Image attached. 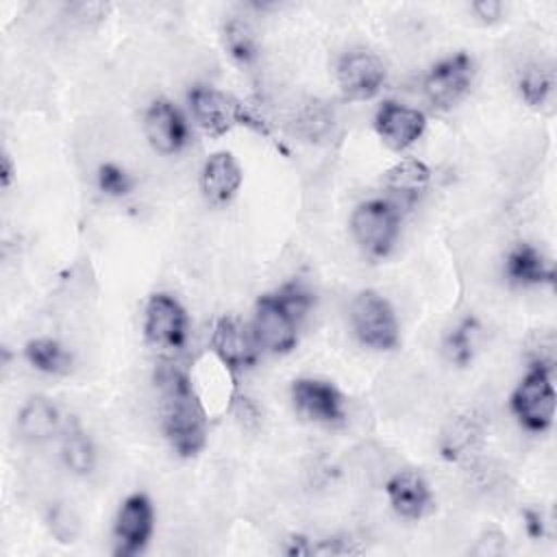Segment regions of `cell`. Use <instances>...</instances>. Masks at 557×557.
<instances>
[{
    "label": "cell",
    "instance_id": "44dd1931",
    "mask_svg": "<svg viewBox=\"0 0 557 557\" xmlns=\"http://www.w3.org/2000/svg\"><path fill=\"white\" fill-rule=\"evenodd\" d=\"M429 168L418 159H403L385 172L387 185L405 196H416L429 183Z\"/></svg>",
    "mask_w": 557,
    "mask_h": 557
},
{
    "label": "cell",
    "instance_id": "d6986e66",
    "mask_svg": "<svg viewBox=\"0 0 557 557\" xmlns=\"http://www.w3.org/2000/svg\"><path fill=\"white\" fill-rule=\"evenodd\" d=\"M24 357L35 370L46 374H67L72 368L70 352L50 337H37L26 342Z\"/></svg>",
    "mask_w": 557,
    "mask_h": 557
},
{
    "label": "cell",
    "instance_id": "484cf974",
    "mask_svg": "<svg viewBox=\"0 0 557 557\" xmlns=\"http://www.w3.org/2000/svg\"><path fill=\"white\" fill-rule=\"evenodd\" d=\"M96 181H98V189L107 196H113V198L128 196L131 189H133L131 174L124 168H120L117 163H102L98 168Z\"/></svg>",
    "mask_w": 557,
    "mask_h": 557
},
{
    "label": "cell",
    "instance_id": "ba28073f",
    "mask_svg": "<svg viewBox=\"0 0 557 557\" xmlns=\"http://www.w3.org/2000/svg\"><path fill=\"white\" fill-rule=\"evenodd\" d=\"M296 324L298 322L283 307L278 296L265 294L257 300L250 331L259 348L274 355H283V352H289L298 342Z\"/></svg>",
    "mask_w": 557,
    "mask_h": 557
},
{
    "label": "cell",
    "instance_id": "e0dca14e",
    "mask_svg": "<svg viewBox=\"0 0 557 557\" xmlns=\"http://www.w3.org/2000/svg\"><path fill=\"white\" fill-rule=\"evenodd\" d=\"M507 278L513 285H544L553 283L555 272L550 261L531 244H518L509 250L505 261Z\"/></svg>",
    "mask_w": 557,
    "mask_h": 557
},
{
    "label": "cell",
    "instance_id": "4dcf8cb0",
    "mask_svg": "<svg viewBox=\"0 0 557 557\" xmlns=\"http://www.w3.org/2000/svg\"><path fill=\"white\" fill-rule=\"evenodd\" d=\"M0 163H2V170H0V178H2V187L7 189V187L11 185V181H13V174H15V168H13V161H11L9 152H2V159H0Z\"/></svg>",
    "mask_w": 557,
    "mask_h": 557
},
{
    "label": "cell",
    "instance_id": "8992f818",
    "mask_svg": "<svg viewBox=\"0 0 557 557\" xmlns=\"http://www.w3.org/2000/svg\"><path fill=\"white\" fill-rule=\"evenodd\" d=\"M144 333L152 348L178 352L187 339V313L170 294H152L146 305Z\"/></svg>",
    "mask_w": 557,
    "mask_h": 557
},
{
    "label": "cell",
    "instance_id": "7402d4cb",
    "mask_svg": "<svg viewBox=\"0 0 557 557\" xmlns=\"http://www.w3.org/2000/svg\"><path fill=\"white\" fill-rule=\"evenodd\" d=\"M555 89V74L550 65H531L520 76V94L527 104L542 107L548 102Z\"/></svg>",
    "mask_w": 557,
    "mask_h": 557
},
{
    "label": "cell",
    "instance_id": "83f0119b",
    "mask_svg": "<svg viewBox=\"0 0 557 557\" xmlns=\"http://www.w3.org/2000/svg\"><path fill=\"white\" fill-rule=\"evenodd\" d=\"M276 296H278V300L283 302V307L294 315L296 322L309 311V307H311V302H313L311 292H309L302 283H298V281L285 283V285L276 292Z\"/></svg>",
    "mask_w": 557,
    "mask_h": 557
},
{
    "label": "cell",
    "instance_id": "2e32d148",
    "mask_svg": "<svg viewBox=\"0 0 557 557\" xmlns=\"http://www.w3.org/2000/svg\"><path fill=\"white\" fill-rule=\"evenodd\" d=\"M392 509L409 520L422 518L431 507V490L426 481L411 470L396 472L385 485Z\"/></svg>",
    "mask_w": 557,
    "mask_h": 557
},
{
    "label": "cell",
    "instance_id": "277c9868",
    "mask_svg": "<svg viewBox=\"0 0 557 557\" xmlns=\"http://www.w3.org/2000/svg\"><path fill=\"white\" fill-rule=\"evenodd\" d=\"M511 411L518 418V422L533 433H542L553 424L555 387L548 368H529V372L511 394Z\"/></svg>",
    "mask_w": 557,
    "mask_h": 557
},
{
    "label": "cell",
    "instance_id": "9a60e30c",
    "mask_svg": "<svg viewBox=\"0 0 557 557\" xmlns=\"http://www.w3.org/2000/svg\"><path fill=\"white\" fill-rule=\"evenodd\" d=\"M242 185L239 163L231 152L211 154L200 172V189L211 205L228 202Z\"/></svg>",
    "mask_w": 557,
    "mask_h": 557
},
{
    "label": "cell",
    "instance_id": "7c38bea8",
    "mask_svg": "<svg viewBox=\"0 0 557 557\" xmlns=\"http://www.w3.org/2000/svg\"><path fill=\"white\" fill-rule=\"evenodd\" d=\"M374 128L392 150H405L422 137L426 128V117L413 107L387 100L376 109Z\"/></svg>",
    "mask_w": 557,
    "mask_h": 557
},
{
    "label": "cell",
    "instance_id": "52a82bcc",
    "mask_svg": "<svg viewBox=\"0 0 557 557\" xmlns=\"http://www.w3.org/2000/svg\"><path fill=\"white\" fill-rule=\"evenodd\" d=\"M337 85L348 100H370L374 98L385 83V63L383 59L366 48L350 50L337 61Z\"/></svg>",
    "mask_w": 557,
    "mask_h": 557
},
{
    "label": "cell",
    "instance_id": "ac0fdd59",
    "mask_svg": "<svg viewBox=\"0 0 557 557\" xmlns=\"http://www.w3.org/2000/svg\"><path fill=\"white\" fill-rule=\"evenodd\" d=\"M61 416L57 405L46 396H30L17 413V431L24 440L41 442L59 431Z\"/></svg>",
    "mask_w": 557,
    "mask_h": 557
},
{
    "label": "cell",
    "instance_id": "5bb4252c",
    "mask_svg": "<svg viewBox=\"0 0 557 557\" xmlns=\"http://www.w3.org/2000/svg\"><path fill=\"white\" fill-rule=\"evenodd\" d=\"M211 348L231 372H239L255 363L259 346L252 337V331H248L239 320L224 315L213 329Z\"/></svg>",
    "mask_w": 557,
    "mask_h": 557
},
{
    "label": "cell",
    "instance_id": "6da1fadb",
    "mask_svg": "<svg viewBox=\"0 0 557 557\" xmlns=\"http://www.w3.org/2000/svg\"><path fill=\"white\" fill-rule=\"evenodd\" d=\"M159 411L165 437L181 457H194L207 440V418L189 379L176 368L157 372Z\"/></svg>",
    "mask_w": 557,
    "mask_h": 557
},
{
    "label": "cell",
    "instance_id": "8fae6325",
    "mask_svg": "<svg viewBox=\"0 0 557 557\" xmlns=\"http://www.w3.org/2000/svg\"><path fill=\"white\" fill-rule=\"evenodd\" d=\"M144 133L148 144L161 154L181 152L189 139V128L183 113L165 98H157L146 109Z\"/></svg>",
    "mask_w": 557,
    "mask_h": 557
},
{
    "label": "cell",
    "instance_id": "4fadbf2b",
    "mask_svg": "<svg viewBox=\"0 0 557 557\" xmlns=\"http://www.w3.org/2000/svg\"><path fill=\"white\" fill-rule=\"evenodd\" d=\"M292 400L296 409L313 422L337 424L344 418L342 394L326 381H320V379L294 381Z\"/></svg>",
    "mask_w": 557,
    "mask_h": 557
},
{
    "label": "cell",
    "instance_id": "9c48e42d",
    "mask_svg": "<svg viewBox=\"0 0 557 557\" xmlns=\"http://www.w3.org/2000/svg\"><path fill=\"white\" fill-rule=\"evenodd\" d=\"M474 63L466 52L450 54L435 63L424 78V94L437 109H450L457 104L472 85Z\"/></svg>",
    "mask_w": 557,
    "mask_h": 557
},
{
    "label": "cell",
    "instance_id": "d4e9b609",
    "mask_svg": "<svg viewBox=\"0 0 557 557\" xmlns=\"http://www.w3.org/2000/svg\"><path fill=\"white\" fill-rule=\"evenodd\" d=\"M48 529L61 544H70L81 533V518L67 503H57L48 511Z\"/></svg>",
    "mask_w": 557,
    "mask_h": 557
},
{
    "label": "cell",
    "instance_id": "7a4b0ae2",
    "mask_svg": "<svg viewBox=\"0 0 557 557\" xmlns=\"http://www.w3.org/2000/svg\"><path fill=\"white\" fill-rule=\"evenodd\" d=\"M187 98L196 122L211 135H224L235 126H248L259 133H268L265 124L231 94H224L215 87L196 85Z\"/></svg>",
    "mask_w": 557,
    "mask_h": 557
},
{
    "label": "cell",
    "instance_id": "f546056e",
    "mask_svg": "<svg viewBox=\"0 0 557 557\" xmlns=\"http://www.w3.org/2000/svg\"><path fill=\"white\" fill-rule=\"evenodd\" d=\"M524 529H527V533L531 535V537H544V520H542V516L537 513V511H533V509H524Z\"/></svg>",
    "mask_w": 557,
    "mask_h": 557
},
{
    "label": "cell",
    "instance_id": "603a6c76",
    "mask_svg": "<svg viewBox=\"0 0 557 557\" xmlns=\"http://www.w3.org/2000/svg\"><path fill=\"white\" fill-rule=\"evenodd\" d=\"M476 331H479V322L476 318H463L444 339V350H446V357L463 368L472 361V355H474V337H476Z\"/></svg>",
    "mask_w": 557,
    "mask_h": 557
},
{
    "label": "cell",
    "instance_id": "5b68a950",
    "mask_svg": "<svg viewBox=\"0 0 557 557\" xmlns=\"http://www.w3.org/2000/svg\"><path fill=\"white\" fill-rule=\"evenodd\" d=\"M350 322L361 344L374 350H392L398 344V322L392 305L376 292L363 289L350 305Z\"/></svg>",
    "mask_w": 557,
    "mask_h": 557
},
{
    "label": "cell",
    "instance_id": "cb8c5ba5",
    "mask_svg": "<svg viewBox=\"0 0 557 557\" xmlns=\"http://www.w3.org/2000/svg\"><path fill=\"white\" fill-rule=\"evenodd\" d=\"M224 46H226L228 54L244 65L252 63L257 59V39L252 35L250 26L239 17H231L224 24Z\"/></svg>",
    "mask_w": 557,
    "mask_h": 557
},
{
    "label": "cell",
    "instance_id": "f1b7e54d",
    "mask_svg": "<svg viewBox=\"0 0 557 557\" xmlns=\"http://www.w3.org/2000/svg\"><path fill=\"white\" fill-rule=\"evenodd\" d=\"M472 11L476 13V17L492 22L503 13V4L498 0H476L472 2Z\"/></svg>",
    "mask_w": 557,
    "mask_h": 557
},
{
    "label": "cell",
    "instance_id": "4316f807",
    "mask_svg": "<svg viewBox=\"0 0 557 557\" xmlns=\"http://www.w3.org/2000/svg\"><path fill=\"white\" fill-rule=\"evenodd\" d=\"M479 435V429L474 424V420L470 418H459L455 424H453V431L444 435V444H442V450L448 459H455L457 455H461L470 444L472 440Z\"/></svg>",
    "mask_w": 557,
    "mask_h": 557
},
{
    "label": "cell",
    "instance_id": "ffe728a7",
    "mask_svg": "<svg viewBox=\"0 0 557 557\" xmlns=\"http://www.w3.org/2000/svg\"><path fill=\"white\" fill-rule=\"evenodd\" d=\"M61 457H63V463L74 474H89V472H94V468H96V448H94L89 435L78 424L70 426L63 433Z\"/></svg>",
    "mask_w": 557,
    "mask_h": 557
},
{
    "label": "cell",
    "instance_id": "3957f363",
    "mask_svg": "<svg viewBox=\"0 0 557 557\" xmlns=\"http://www.w3.org/2000/svg\"><path fill=\"white\" fill-rule=\"evenodd\" d=\"M350 231L363 252L374 259L387 257L398 239L400 213L389 200H366L352 211Z\"/></svg>",
    "mask_w": 557,
    "mask_h": 557
},
{
    "label": "cell",
    "instance_id": "30bf717a",
    "mask_svg": "<svg viewBox=\"0 0 557 557\" xmlns=\"http://www.w3.org/2000/svg\"><path fill=\"white\" fill-rule=\"evenodd\" d=\"M154 529V509L146 494H131L115 518L113 537H115V555L133 557L141 553Z\"/></svg>",
    "mask_w": 557,
    "mask_h": 557
}]
</instances>
